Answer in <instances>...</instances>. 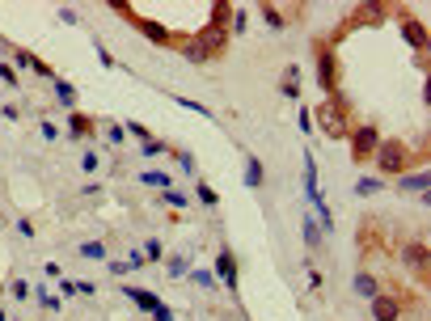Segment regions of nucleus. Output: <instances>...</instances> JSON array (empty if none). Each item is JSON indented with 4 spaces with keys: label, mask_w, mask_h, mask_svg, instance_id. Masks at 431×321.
<instances>
[{
    "label": "nucleus",
    "mask_w": 431,
    "mask_h": 321,
    "mask_svg": "<svg viewBox=\"0 0 431 321\" xmlns=\"http://www.w3.org/2000/svg\"><path fill=\"white\" fill-rule=\"evenodd\" d=\"M351 156H355V165H364V160L376 152V144H381V135H376V127H359V131H351Z\"/></svg>",
    "instance_id": "423d86ee"
},
{
    "label": "nucleus",
    "mask_w": 431,
    "mask_h": 321,
    "mask_svg": "<svg viewBox=\"0 0 431 321\" xmlns=\"http://www.w3.org/2000/svg\"><path fill=\"white\" fill-rule=\"evenodd\" d=\"M178 165H182L186 174H195V156H190V152H182V156H178Z\"/></svg>",
    "instance_id": "2f4dec72"
},
{
    "label": "nucleus",
    "mask_w": 431,
    "mask_h": 321,
    "mask_svg": "<svg viewBox=\"0 0 431 321\" xmlns=\"http://www.w3.org/2000/svg\"><path fill=\"white\" fill-rule=\"evenodd\" d=\"M161 258H165V249H161V241L152 237V241L144 245V262H161Z\"/></svg>",
    "instance_id": "4be33fe9"
},
{
    "label": "nucleus",
    "mask_w": 431,
    "mask_h": 321,
    "mask_svg": "<svg viewBox=\"0 0 431 321\" xmlns=\"http://www.w3.org/2000/svg\"><path fill=\"white\" fill-rule=\"evenodd\" d=\"M266 170H262V160L258 156H245V186H262Z\"/></svg>",
    "instance_id": "4468645a"
},
{
    "label": "nucleus",
    "mask_w": 431,
    "mask_h": 321,
    "mask_svg": "<svg viewBox=\"0 0 431 321\" xmlns=\"http://www.w3.org/2000/svg\"><path fill=\"white\" fill-rule=\"evenodd\" d=\"M233 13H237V17H233V30H237V34H241V30H245V22H250V17H245V9H233Z\"/></svg>",
    "instance_id": "7c9ffc66"
},
{
    "label": "nucleus",
    "mask_w": 431,
    "mask_h": 321,
    "mask_svg": "<svg viewBox=\"0 0 431 321\" xmlns=\"http://www.w3.org/2000/svg\"><path fill=\"white\" fill-rule=\"evenodd\" d=\"M211 275L220 279V283H225L229 292L237 288V258H233V249H229V245H225L220 254H216V271H211Z\"/></svg>",
    "instance_id": "0eeeda50"
},
{
    "label": "nucleus",
    "mask_w": 431,
    "mask_h": 321,
    "mask_svg": "<svg viewBox=\"0 0 431 321\" xmlns=\"http://www.w3.org/2000/svg\"><path fill=\"white\" fill-rule=\"evenodd\" d=\"M140 30H144V38H152V42H174V34L165 30V26H156V22H144V17H131Z\"/></svg>",
    "instance_id": "9b49d317"
},
{
    "label": "nucleus",
    "mask_w": 431,
    "mask_h": 321,
    "mask_svg": "<svg viewBox=\"0 0 431 321\" xmlns=\"http://www.w3.org/2000/svg\"><path fill=\"white\" fill-rule=\"evenodd\" d=\"M402 262L414 271V279H427V271H431V258H427V245H423V241H406V245H402Z\"/></svg>",
    "instance_id": "39448f33"
},
{
    "label": "nucleus",
    "mask_w": 431,
    "mask_h": 321,
    "mask_svg": "<svg viewBox=\"0 0 431 321\" xmlns=\"http://www.w3.org/2000/svg\"><path fill=\"white\" fill-rule=\"evenodd\" d=\"M402 30H406V38H410V47H414V51H427V30H423L418 22H410V17H406V22H402Z\"/></svg>",
    "instance_id": "f8f14e48"
},
{
    "label": "nucleus",
    "mask_w": 431,
    "mask_h": 321,
    "mask_svg": "<svg viewBox=\"0 0 431 321\" xmlns=\"http://www.w3.org/2000/svg\"><path fill=\"white\" fill-rule=\"evenodd\" d=\"M165 195V203H174V207H186V195H178V190H161Z\"/></svg>",
    "instance_id": "c756f323"
},
{
    "label": "nucleus",
    "mask_w": 431,
    "mask_h": 321,
    "mask_svg": "<svg viewBox=\"0 0 431 321\" xmlns=\"http://www.w3.org/2000/svg\"><path fill=\"white\" fill-rule=\"evenodd\" d=\"M427 186H431V174H427V170H414V174H402V178H398V190H406V195H427Z\"/></svg>",
    "instance_id": "6e6552de"
},
{
    "label": "nucleus",
    "mask_w": 431,
    "mask_h": 321,
    "mask_svg": "<svg viewBox=\"0 0 431 321\" xmlns=\"http://www.w3.org/2000/svg\"><path fill=\"white\" fill-rule=\"evenodd\" d=\"M317 85L330 93H339V64H334V47L330 42H317Z\"/></svg>",
    "instance_id": "20e7f679"
},
{
    "label": "nucleus",
    "mask_w": 431,
    "mask_h": 321,
    "mask_svg": "<svg viewBox=\"0 0 431 321\" xmlns=\"http://www.w3.org/2000/svg\"><path fill=\"white\" fill-rule=\"evenodd\" d=\"M190 283H195L199 292H211V288H216V275H211V271H190Z\"/></svg>",
    "instance_id": "a211bd4d"
},
{
    "label": "nucleus",
    "mask_w": 431,
    "mask_h": 321,
    "mask_svg": "<svg viewBox=\"0 0 431 321\" xmlns=\"http://www.w3.org/2000/svg\"><path fill=\"white\" fill-rule=\"evenodd\" d=\"M170 271H174V275H186V258H170Z\"/></svg>",
    "instance_id": "473e14b6"
},
{
    "label": "nucleus",
    "mask_w": 431,
    "mask_h": 321,
    "mask_svg": "<svg viewBox=\"0 0 431 321\" xmlns=\"http://www.w3.org/2000/svg\"><path fill=\"white\" fill-rule=\"evenodd\" d=\"M300 229H304V245H309V249H321V229H317L309 216H300Z\"/></svg>",
    "instance_id": "dca6fc26"
},
{
    "label": "nucleus",
    "mask_w": 431,
    "mask_h": 321,
    "mask_svg": "<svg viewBox=\"0 0 431 321\" xmlns=\"http://www.w3.org/2000/svg\"><path fill=\"white\" fill-rule=\"evenodd\" d=\"M410 304H414V296H406L402 288H398V292H376V296L368 300V308H372V321H402Z\"/></svg>",
    "instance_id": "7ed1b4c3"
},
{
    "label": "nucleus",
    "mask_w": 431,
    "mask_h": 321,
    "mask_svg": "<svg viewBox=\"0 0 431 321\" xmlns=\"http://www.w3.org/2000/svg\"><path fill=\"white\" fill-rule=\"evenodd\" d=\"M195 190H199V199H203L207 207H216V203H220V199H216V190H211V186H203V182H195Z\"/></svg>",
    "instance_id": "b1692460"
},
{
    "label": "nucleus",
    "mask_w": 431,
    "mask_h": 321,
    "mask_svg": "<svg viewBox=\"0 0 431 321\" xmlns=\"http://www.w3.org/2000/svg\"><path fill=\"white\" fill-rule=\"evenodd\" d=\"M56 97H60L64 106H76V89H72L68 81H56Z\"/></svg>",
    "instance_id": "aec40b11"
},
{
    "label": "nucleus",
    "mask_w": 431,
    "mask_h": 321,
    "mask_svg": "<svg viewBox=\"0 0 431 321\" xmlns=\"http://www.w3.org/2000/svg\"><path fill=\"white\" fill-rule=\"evenodd\" d=\"M89 127H93V123H89L85 115H72V135H76V140H81V135H85Z\"/></svg>",
    "instance_id": "393cba45"
},
{
    "label": "nucleus",
    "mask_w": 431,
    "mask_h": 321,
    "mask_svg": "<svg viewBox=\"0 0 431 321\" xmlns=\"http://www.w3.org/2000/svg\"><path fill=\"white\" fill-rule=\"evenodd\" d=\"M262 22L271 26V30H284V26H288V17H284V13H279L275 5H262Z\"/></svg>",
    "instance_id": "f3484780"
},
{
    "label": "nucleus",
    "mask_w": 431,
    "mask_h": 321,
    "mask_svg": "<svg viewBox=\"0 0 431 321\" xmlns=\"http://www.w3.org/2000/svg\"><path fill=\"white\" fill-rule=\"evenodd\" d=\"M140 182H144V186H152V190H170V182H174V178H170L165 170H144V174H140Z\"/></svg>",
    "instance_id": "ddd939ff"
},
{
    "label": "nucleus",
    "mask_w": 431,
    "mask_h": 321,
    "mask_svg": "<svg viewBox=\"0 0 431 321\" xmlns=\"http://www.w3.org/2000/svg\"><path fill=\"white\" fill-rule=\"evenodd\" d=\"M178 106H186V110H195V115H207V106H199L195 97H178Z\"/></svg>",
    "instance_id": "cd10ccee"
},
{
    "label": "nucleus",
    "mask_w": 431,
    "mask_h": 321,
    "mask_svg": "<svg viewBox=\"0 0 431 321\" xmlns=\"http://www.w3.org/2000/svg\"><path fill=\"white\" fill-rule=\"evenodd\" d=\"M376 170H381V178H402L406 174V165H410V148L402 144V140H381V144H376Z\"/></svg>",
    "instance_id": "f03ea898"
},
{
    "label": "nucleus",
    "mask_w": 431,
    "mask_h": 321,
    "mask_svg": "<svg viewBox=\"0 0 431 321\" xmlns=\"http://www.w3.org/2000/svg\"><path fill=\"white\" fill-rule=\"evenodd\" d=\"M0 81H5L9 89H17V85H22V81H17V72H13L9 64H0Z\"/></svg>",
    "instance_id": "a878e982"
},
{
    "label": "nucleus",
    "mask_w": 431,
    "mask_h": 321,
    "mask_svg": "<svg viewBox=\"0 0 431 321\" xmlns=\"http://www.w3.org/2000/svg\"><path fill=\"white\" fill-rule=\"evenodd\" d=\"M351 292H355L359 300H372L376 292H381V283H376V275H368V271H355V279H351Z\"/></svg>",
    "instance_id": "1a4fd4ad"
},
{
    "label": "nucleus",
    "mask_w": 431,
    "mask_h": 321,
    "mask_svg": "<svg viewBox=\"0 0 431 321\" xmlns=\"http://www.w3.org/2000/svg\"><path fill=\"white\" fill-rule=\"evenodd\" d=\"M381 186H385L381 178H359V182H355V195L364 199V195H376V190H381Z\"/></svg>",
    "instance_id": "6ab92c4d"
},
{
    "label": "nucleus",
    "mask_w": 431,
    "mask_h": 321,
    "mask_svg": "<svg viewBox=\"0 0 431 321\" xmlns=\"http://www.w3.org/2000/svg\"><path fill=\"white\" fill-rule=\"evenodd\" d=\"M313 115H317V127L326 131L330 140H343V135H351V123H347V101H343L339 93H330V97L321 101Z\"/></svg>",
    "instance_id": "f257e3e1"
},
{
    "label": "nucleus",
    "mask_w": 431,
    "mask_h": 321,
    "mask_svg": "<svg viewBox=\"0 0 431 321\" xmlns=\"http://www.w3.org/2000/svg\"><path fill=\"white\" fill-rule=\"evenodd\" d=\"M123 296H127V300H131V304H140V308H144V313H152V308H156V304H161V300H156V296H152V292H144V288H127V283H123Z\"/></svg>",
    "instance_id": "9d476101"
},
{
    "label": "nucleus",
    "mask_w": 431,
    "mask_h": 321,
    "mask_svg": "<svg viewBox=\"0 0 431 321\" xmlns=\"http://www.w3.org/2000/svg\"><path fill=\"white\" fill-rule=\"evenodd\" d=\"M123 135H136V140H144V144H148V140H152V135H148V131H144V127H140V123H127V131H123Z\"/></svg>",
    "instance_id": "bb28decb"
},
{
    "label": "nucleus",
    "mask_w": 431,
    "mask_h": 321,
    "mask_svg": "<svg viewBox=\"0 0 431 321\" xmlns=\"http://www.w3.org/2000/svg\"><path fill=\"white\" fill-rule=\"evenodd\" d=\"M140 152H144V156H161V152H170V148H165V140H156V135H152V140H148Z\"/></svg>",
    "instance_id": "5701e85b"
},
{
    "label": "nucleus",
    "mask_w": 431,
    "mask_h": 321,
    "mask_svg": "<svg viewBox=\"0 0 431 321\" xmlns=\"http://www.w3.org/2000/svg\"><path fill=\"white\" fill-rule=\"evenodd\" d=\"M81 258H93V262H101V258H106V245H101V241H85V245H81Z\"/></svg>",
    "instance_id": "412c9836"
},
{
    "label": "nucleus",
    "mask_w": 431,
    "mask_h": 321,
    "mask_svg": "<svg viewBox=\"0 0 431 321\" xmlns=\"http://www.w3.org/2000/svg\"><path fill=\"white\" fill-rule=\"evenodd\" d=\"M148 317H152V321H174V313H170V308H165V304H156V308H152V313H148Z\"/></svg>",
    "instance_id": "c85d7f7f"
},
{
    "label": "nucleus",
    "mask_w": 431,
    "mask_h": 321,
    "mask_svg": "<svg viewBox=\"0 0 431 321\" xmlns=\"http://www.w3.org/2000/svg\"><path fill=\"white\" fill-rule=\"evenodd\" d=\"M279 93H284V97H300V72H296V68H288V72H284Z\"/></svg>",
    "instance_id": "2eb2a0df"
}]
</instances>
